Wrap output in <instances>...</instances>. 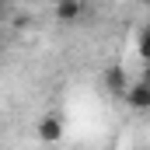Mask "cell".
Wrapping results in <instances>:
<instances>
[{
  "instance_id": "6da1fadb",
  "label": "cell",
  "mask_w": 150,
  "mask_h": 150,
  "mask_svg": "<svg viewBox=\"0 0 150 150\" xmlns=\"http://www.w3.org/2000/svg\"><path fill=\"white\" fill-rule=\"evenodd\" d=\"M122 101H126L129 108H136V112H147V108H150V84L143 80V77H140L136 84H126Z\"/></svg>"
},
{
  "instance_id": "7a4b0ae2",
  "label": "cell",
  "mask_w": 150,
  "mask_h": 150,
  "mask_svg": "<svg viewBox=\"0 0 150 150\" xmlns=\"http://www.w3.org/2000/svg\"><path fill=\"white\" fill-rule=\"evenodd\" d=\"M126 84H129V77H126V67H122V63H112V67H105V91H108L112 98H122Z\"/></svg>"
},
{
  "instance_id": "3957f363",
  "label": "cell",
  "mask_w": 150,
  "mask_h": 150,
  "mask_svg": "<svg viewBox=\"0 0 150 150\" xmlns=\"http://www.w3.org/2000/svg\"><path fill=\"white\" fill-rule=\"evenodd\" d=\"M38 140L42 143H59L63 140V119L59 115H45L38 122Z\"/></svg>"
},
{
  "instance_id": "277c9868",
  "label": "cell",
  "mask_w": 150,
  "mask_h": 150,
  "mask_svg": "<svg viewBox=\"0 0 150 150\" xmlns=\"http://www.w3.org/2000/svg\"><path fill=\"white\" fill-rule=\"evenodd\" d=\"M56 21H77L80 14H84V4L80 0H56Z\"/></svg>"
}]
</instances>
